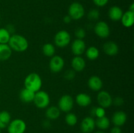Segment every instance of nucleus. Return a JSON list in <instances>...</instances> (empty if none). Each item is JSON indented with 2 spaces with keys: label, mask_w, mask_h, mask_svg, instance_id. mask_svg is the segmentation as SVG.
Returning a JSON list of instances; mask_svg holds the SVG:
<instances>
[{
  "label": "nucleus",
  "mask_w": 134,
  "mask_h": 133,
  "mask_svg": "<svg viewBox=\"0 0 134 133\" xmlns=\"http://www.w3.org/2000/svg\"><path fill=\"white\" fill-rule=\"evenodd\" d=\"M124 102V99L120 96H116L115 99H113V104H114L116 106H120L123 105Z\"/></svg>",
  "instance_id": "nucleus-33"
},
{
  "label": "nucleus",
  "mask_w": 134,
  "mask_h": 133,
  "mask_svg": "<svg viewBox=\"0 0 134 133\" xmlns=\"http://www.w3.org/2000/svg\"><path fill=\"white\" fill-rule=\"evenodd\" d=\"M12 50L16 52H24L29 47L28 40L22 35L19 34H12L8 43Z\"/></svg>",
  "instance_id": "nucleus-1"
},
{
  "label": "nucleus",
  "mask_w": 134,
  "mask_h": 133,
  "mask_svg": "<svg viewBox=\"0 0 134 133\" xmlns=\"http://www.w3.org/2000/svg\"><path fill=\"white\" fill-rule=\"evenodd\" d=\"M33 102L37 108L39 109H44L49 106L51 98L46 91L39 90L35 93V96Z\"/></svg>",
  "instance_id": "nucleus-3"
},
{
  "label": "nucleus",
  "mask_w": 134,
  "mask_h": 133,
  "mask_svg": "<svg viewBox=\"0 0 134 133\" xmlns=\"http://www.w3.org/2000/svg\"></svg>",
  "instance_id": "nucleus-43"
},
{
  "label": "nucleus",
  "mask_w": 134,
  "mask_h": 133,
  "mask_svg": "<svg viewBox=\"0 0 134 133\" xmlns=\"http://www.w3.org/2000/svg\"><path fill=\"white\" fill-rule=\"evenodd\" d=\"M65 65V61L62 57L58 55H54L51 58L49 62V69L53 73H58L63 70Z\"/></svg>",
  "instance_id": "nucleus-10"
},
{
  "label": "nucleus",
  "mask_w": 134,
  "mask_h": 133,
  "mask_svg": "<svg viewBox=\"0 0 134 133\" xmlns=\"http://www.w3.org/2000/svg\"><path fill=\"white\" fill-rule=\"evenodd\" d=\"M63 21H64V23H66V24H69V23H70L72 21V19L69 15H66L64 17V18H63Z\"/></svg>",
  "instance_id": "nucleus-37"
},
{
  "label": "nucleus",
  "mask_w": 134,
  "mask_h": 133,
  "mask_svg": "<svg viewBox=\"0 0 134 133\" xmlns=\"http://www.w3.org/2000/svg\"><path fill=\"white\" fill-rule=\"evenodd\" d=\"M94 31L96 35L101 39H106L109 37L111 33L108 23L104 21H99L95 24Z\"/></svg>",
  "instance_id": "nucleus-8"
},
{
  "label": "nucleus",
  "mask_w": 134,
  "mask_h": 133,
  "mask_svg": "<svg viewBox=\"0 0 134 133\" xmlns=\"http://www.w3.org/2000/svg\"><path fill=\"white\" fill-rule=\"evenodd\" d=\"M79 133H82V132H79Z\"/></svg>",
  "instance_id": "nucleus-42"
},
{
  "label": "nucleus",
  "mask_w": 134,
  "mask_h": 133,
  "mask_svg": "<svg viewBox=\"0 0 134 133\" xmlns=\"http://www.w3.org/2000/svg\"><path fill=\"white\" fill-rule=\"evenodd\" d=\"M86 49V43L82 39H76L72 42L71 51L75 56H81L85 53Z\"/></svg>",
  "instance_id": "nucleus-12"
},
{
  "label": "nucleus",
  "mask_w": 134,
  "mask_h": 133,
  "mask_svg": "<svg viewBox=\"0 0 134 133\" xmlns=\"http://www.w3.org/2000/svg\"><path fill=\"white\" fill-rule=\"evenodd\" d=\"M85 54H86V57L89 60L94 61V60L97 59L99 57V51L97 47L92 46L88 47L87 49H86Z\"/></svg>",
  "instance_id": "nucleus-24"
},
{
  "label": "nucleus",
  "mask_w": 134,
  "mask_h": 133,
  "mask_svg": "<svg viewBox=\"0 0 134 133\" xmlns=\"http://www.w3.org/2000/svg\"><path fill=\"white\" fill-rule=\"evenodd\" d=\"M65 121L69 126H73L77 124L78 121L77 116L72 112H68L65 117Z\"/></svg>",
  "instance_id": "nucleus-28"
},
{
  "label": "nucleus",
  "mask_w": 134,
  "mask_h": 133,
  "mask_svg": "<svg viewBox=\"0 0 134 133\" xmlns=\"http://www.w3.org/2000/svg\"><path fill=\"white\" fill-rule=\"evenodd\" d=\"M76 76V72H75L73 69H69L64 72V76L67 80H73Z\"/></svg>",
  "instance_id": "nucleus-31"
},
{
  "label": "nucleus",
  "mask_w": 134,
  "mask_h": 133,
  "mask_svg": "<svg viewBox=\"0 0 134 133\" xmlns=\"http://www.w3.org/2000/svg\"><path fill=\"white\" fill-rule=\"evenodd\" d=\"M0 82H1V77H0Z\"/></svg>",
  "instance_id": "nucleus-41"
},
{
  "label": "nucleus",
  "mask_w": 134,
  "mask_h": 133,
  "mask_svg": "<svg viewBox=\"0 0 134 133\" xmlns=\"http://www.w3.org/2000/svg\"><path fill=\"white\" fill-rule=\"evenodd\" d=\"M85 14V10L83 5L79 2H74L71 4L68 9V15L73 20H79L83 18Z\"/></svg>",
  "instance_id": "nucleus-5"
},
{
  "label": "nucleus",
  "mask_w": 134,
  "mask_h": 133,
  "mask_svg": "<svg viewBox=\"0 0 134 133\" xmlns=\"http://www.w3.org/2000/svg\"><path fill=\"white\" fill-rule=\"evenodd\" d=\"M0 133H1V129H0Z\"/></svg>",
  "instance_id": "nucleus-40"
},
{
  "label": "nucleus",
  "mask_w": 134,
  "mask_h": 133,
  "mask_svg": "<svg viewBox=\"0 0 134 133\" xmlns=\"http://www.w3.org/2000/svg\"><path fill=\"white\" fill-rule=\"evenodd\" d=\"M54 40L55 45L57 47L61 48H65L70 44L71 37L70 33L66 30H60L56 33Z\"/></svg>",
  "instance_id": "nucleus-4"
},
{
  "label": "nucleus",
  "mask_w": 134,
  "mask_h": 133,
  "mask_svg": "<svg viewBox=\"0 0 134 133\" xmlns=\"http://www.w3.org/2000/svg\"><path fill=\"white\" fill-rule=\"evenodd\" d=\"M26 130V122L21 119L12 120L7 126L8 133H24Z\"/></svg>",
  "instance_id": "nucleus-7"
},
{
  "label": "nucleus",
  "mask_w": 134,
  "mask_h": 133,
  "mask_svg": "<svg viewBox=\"0 0 134 133\" xmlns=\"http://www.w3.org/2000/svg\"><path fill=\"white\" fill-rule=\"evenodd\" d=\"M61 113V111L58 106H51L47 107V109L45 112V116L50 121L52 120H56L59 118Z\"/></svg>",
  "instance_id": "nucleus-21"
},
{
  "label": "nucleus",
  "mask_w": 134,
  "mask_h": 133,
  "mask_svg": "<svg viewBox=\"0 0 134 133\" xmlns=\"http://www.w3.org/2000/svg\"><path fill=\"white\" fill-rule=\"evenodd\" d=\"M127 121V115L124 111H116L113 113L111 121L115 126H121L126 123Z\"/></svg>",
  "instance_id": "nucleus-13"
},
{
  "label": "nucleus",
  "mask_w": 134,
  "mask_h": 133,
  "mask_svg": "<svg viewBox=\"0 0 134 133\" xmlns=\"http://www.w3.org/2000/svg\"><path fill=\"white\" fill-rule=\"evenodd\" d=\"M75 101L81 107H87L92 103V98L88 94L80 93L76 96Z\"/></svg>",
  "instance_id": "nucleus-17"
},
{
  "label": "nucleus",
  "mask_w": 134,
  "mask_h": 133,
  "mask_svg": "<svg viewBox=\"0 0 134 133\" xmlns=\"http://www.w3.org/2000/svg\"><path fill=\"white\" fill-rule=\"evenodd\" d=\"M96 127V123L94 117L91 116L85 117L82 120L80 128L82 133H91Z\"/></svg>",
  "instance_id": "nucleus-11"
},
{
  "label": "nucleus",
  "mask_w": 134,
  "mask_h": 133,
  "mask_svg": "<svg viewBox=\"0 0 134 133\" xmlns=\"http://www.w3.org/2000/svg\"><path fill=\"white\" fill-rule=\"evenodd\" d=\"M130 10V11H132V12H134V3H132L131 4V5L130 6V7H129V10Z\"/></svg>",
  "instance_id": "nucleus-38"
},
{
  "label": "nucleus",
  "mask_w": 134,
  "mask_h": 133,
  "mask_svg": "<svg viewBox=\"0 0 134 133\" xmlns=\"http://www.w3.org/2000/svg\"><path fill=\"white\" fill-rule=\"evenodd\" d=\"M35 96V92L27 89L26 88L22 89L19 93V97L21 101L24 103L33 102Z\"/></svg>",
  "instance_id": "nucleus-20"
},
{
  "label": "nucleus",
  "mask_w": 134,
  "mask_h": 133,
  "mask_svg": "<svg viewBox=\"0 0 134 133\" xmlns=\"http://www.w3.org/2000/svg\"><path fill=\"white\" fill-rule=\"evenodd\" d=\"M120 21L124 27L126 28L132 27L134 23V12L128 10L123 13Z\"/></svg>",
  "instance_id": "nucleus-18"
},
{
  "label": "nucleus",
  "mask_w": 134,
  "mask_h": 133,
  "mask_svg": "<svg viewBox=\"0 0 134 133\" xmlns=\"http://www.w3.org/2000/svg\"><path fill=\"white\" fill-rule=\"evenodd\" d=\"M105 109L101 106H98L95 108V117L97 118L102 117L103 116H105Z\"/></svg>",
  "instance_id": "nucleus-32"
},
{
  "label": "nucleus",
  "mask_w": 134,
  "mask_h": 133,
  "mask_svg": "<svg viewBox=\"0 0 134 133\" xmlns=\"http://www.w3.org/2000/svg\"><path fill=\"white\" fill-rule=\"evenodd\" d=\"M11 34L6 28H0V44H8L10 40Z\"/></svg>",
  "instance_id": "nucleus-27"
},
{
  "label": "nucleus",
  "mask_w": 134,
  "mask_h": 133,
  "mask_svg": "<svg viewBox=\"0 0 134 133\" xmlns=\"http://www.w3.org/2000/svg\"><path fill=\"white\" fill-rule=\"evenodd\" d=\"M94 133H105V132L103 131H98V132H96Z\"/></svg>",
  "instance_id": "nucleus-39"
},
{
  "label": "nucleus",
  "mask_w": 134,
  "mask_h": 133,
  "mask_svg": "<svg viewBox=\"0 0 134 133\" xmlns=\"http://www.w3.org/2000/svg\"><path fill=\"white\" fill-rule=\"evenodd\" d=\"M93 1L96 6L102 7L105 6L108 3L109 0H93Z\"/></svg>",
  "instance_id": "nucleus-34"
},
{
  "label": "nucleus",
  "mask_w": 134,
  "mask_h": 133,
  "mask_svg": "<svg viewBox=\"0 0 134 133\" xmlns=\"http://www.w3.org/2000/svg\"><path fill=\"white\" fill-rule=\"evenodd\" d=\"M24 85L25 88L35 93L41 90L43 81L39 74L35 72H31L26 76L24 81Z\"/></svg>",
  "instance_id": "nucleus-2"
},
{
  "label": "nucleus",
  "mask_w": 134,
  "mask_h": 133,
  "mask_svg": "<svg viewBox=\"0 0 134 133\" xmlns=\"http://www.w3.org/2000/svg\"><path fill=\"white\" fill-rule=\"evenodd\" d=\"M110 133H122V130L119 126H115L111 129Z\"/></svg>",
  "instance_id": "nucleus-35"
},
{
  "label": "nucleus",
  "mask_w": 134,
  "mask_h": 133,
  "mask_svg": "<svg viewBox=\"0 0 134 133\" xmlns=\"http://www.w3.org/2000/svg\"><path fill=\"white\" fill-rule=\"evenodd\" d=\"M113 97L107 91H99L97 95V101L99 106L103 108H108L113 104Z\"/></svg>",
  "instance_id": "nucleus-9"
},
{
  "label": "nucleus",
  "mask_w": 134,
  "mask_h": 133,
  "mask_svg": "<svg viewBox=\"0 0 134 133\" xmlns=\"http://www.w3.org/2000/svg\"><path fill=\"white\" fill-rule=\"evenodd\" d=\"M99 16H100V13H99V10L96 9H93L88 12V18L90 20L96 21L99 19Z\"/></svg>",
  "instance_id": "nucleus-29"
},
{
  "label": "nucleus",
  "mask_w": 134,
  "mask_h": 133,
  "mask_svg": "<svg viewBox=\"0 0 134 133\" xmlns=\"http://www.w3.org/2000/svg\"><path fill=\"white\" fill-rule=\"evenodd\" d=\"M95 123L96 126L103 130L108 129L110 126V124H111L110 119L106 116L97 118V119L95 120Z\"/></svg>",
  "instance_id": "nucleus-25"
},
{
  "label": "nucleus",
  "mask_w": 134,
  "mask_h": 133,
  "mask_svg": "<svg viewBox=\"0 0 134 133\" xmlns=\"http://www.w3.org/2000/svg\"><path fill=\"white\" fill-rule=\"evenodd\" d=\"M88 86L92 91H99L103 87V81L98 76H92L88 80Z\"/></svg>",
  "instance_id": "nucleus-16"
},
{
  "label": "nucleus",
  "mask_w": 134,
  "mask_h": 133,
  "mask_svg": "<svg viewBox=\"0 0 134 133\" xmlns=\"http://www.w3.org/2000/svg\"><path fill=\"white\" fill-rule=\"evenodd\" d=\"M86 31H85V29L82 28V27H78V28L76 29L75 31V35L78 39L83 40L84 38L86 37Z\"/></svg>",
  "instance_id": "nucleus-30"
},
{
  "label": "nucleus",
  "mask_w": 134,
  "mask_h": 133,
  "mask_svg": "<svg viewBox=\"0 0 134 133\" xmlns=\"http://www.w3.org/2000/svg\"><path fill=\"white\" fill-rule=\"evenodd\" d=\"M123 10L118 6H113L108 11V16L110 19L113 22H118L121 19L123 14Z\"/></svg>",
  "instance_id": "nucleus-19"
},
{
  "label": "nucleus",
  "mask_w": 134,
  "mask_h": 133,
  "mask_svg": "<svg viewBox=\"0 0 134 133\" xmlns=\"http://www.w3.org/2000/svg\"><path fill=\"white\" fill-rule=\"evenodd\" d=\"M103 50L109 56H115L119 52V45L113 41H107L103 44Z\"/></svg>",
  "instance_id": "nucleus-14"
},
{
  "label": "nucleus",
  "mask_w": 134,
  "mask_h": 133,
  "mask_svg": "<svg viewBox=\"0 0 134 133\" xmlns=\"http://www.w3.org/2000/svg\"><path fill=\"white\" fill-rule=\"evenodd\" d=\"M11 121V116L7 111L0 112V129L7 127L9 123Z\"/></svg>",
  "instance_id": "nucleus-23"
},
{
  "label": "nucleus",
  "mask_w": 134,
  "mask_h": 133,
  "mask_svg": "<svg viewBox=\"0 0 134 133\" xmlns=\"http://www.w3.org/2000/svg\"><path fill=\"white\" fill-rule=\"evenodd\" d=\"M42 52L45 56L52 57L56 53V48L54 44L51 43H46L42 47Z\"/></svg>",
  "instance_id": "nucleus-26"
},
{
  "label": "nucleus",
  "mask_w": 134,
  "mask_h": 133,
  "mask_svg": "<svg viewBox=\"0 0 134 133\" xmlns=\"http://www.w3.org/2000/svg\"><path fill=\"white\" fill-rule=\"evenodd\" d=\"M42 125H43V126L44 128H45V129H48V128H49L50 126H51V121H50L49 119H47L43 121Z\"/></svg>",
  "instance_id": "nucleus-36"
},
{
  "label": "nucleus",
  "mask_w": 134,
  "mask_h": 133,
  "mask_svg": "<svg viewBox=\"0 0 134 133\" xmlns=\"http://www.w3.org/2000/svg\"><path fill=\"white\" fill-rule=\"evenodd\" d=\"M72 69L76 72H82L86 67V61L81 56H75L71 61Z\"/></svg>",
  "instance_id": "nucleus-15"
},
{
  "label": "nucleus",
  "mask_w": 134,
  "mask_h": 133,
  "mask_svg": "<svg viewBox=\"0 0 134 133\" xmlns=\"http://www.w3.org/2000/svg\"><path fill=\"white\" fill-rule=\"evenodd\" d=\"M13 50L8 44H0V61H5L9 59L12 55Z\"/></svg>",
  "instance_id": "nucleus-22"
},
{
  "label": "nucleus",
  "mask_w": 134,
  "mask_h": 133,
  "mask_svg": "<svg viewBox=\"0 0 134 133\" xmlns=\"http://www.w3.org/2000/svg\"><path fill=\"white\" fill-rule=\"evenodd\" d=\"M74 106V100L69 95H64L60 98L58 107L60 111L65 113L70 112Z\"/></svg>",
  "instance_id": "nucleus-6"
}]
</instances>
